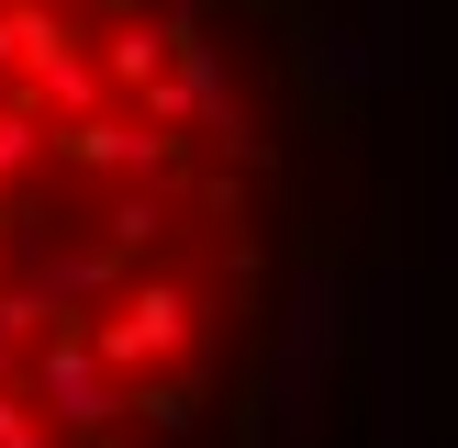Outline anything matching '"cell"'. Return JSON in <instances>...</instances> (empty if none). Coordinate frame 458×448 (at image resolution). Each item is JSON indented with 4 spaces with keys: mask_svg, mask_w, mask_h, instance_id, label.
Masks as SVG:
<instances>
[{
    "mask_svg": "<svg viewBox=\"0 0 458 448\" xmlns=\"http://www.w3.org/2000/svg\"><path fill=\"white\" fill-rule=\"evenodd\" d=\"M280 0H0V448H235L313 258Z\"/></svg>",
    "mask_w": 458,
    "mask_h": 448,
    "instance_id": "obj_1",
    "label": "cell"
}]
</instances>
